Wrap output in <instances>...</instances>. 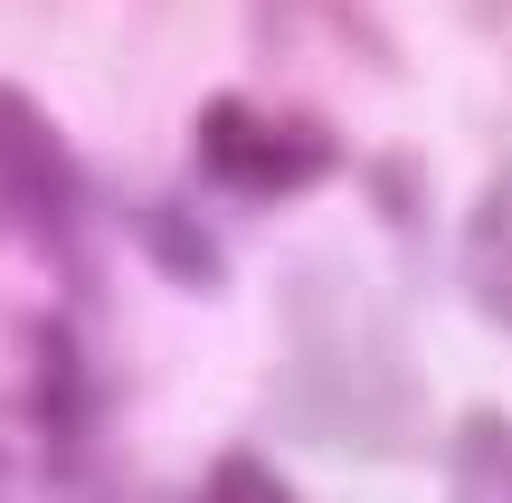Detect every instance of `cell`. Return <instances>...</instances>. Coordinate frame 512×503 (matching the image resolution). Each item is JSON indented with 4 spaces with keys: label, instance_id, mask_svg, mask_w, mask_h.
Returning a JSON list of instances; mask_svg holds the SVG:
<instances>
[{
    "label": "cell",
    "instance_id": "1",
    "mask_svg": "<svg viewBox=\"0 0 512 503\" xmlns=\"http://www.w3.org/2000/svg\"><path fill=\"white\" fill-rule=\"evenodd\" d=\"M275 409L294 437L332 456H408L427 428V380L389 304H370L351 276L285 285V380Z\"/></svg>",
    "mask_w": 512,
    "mask_h": 503
},
{
    "label": "cell",
    "instance_id": "2",
    "mask_svg": "<svg viewBox=\"0 0 512 503\" xmlns=\"http://www.w3.org/2000/svg\"><path fill=\"white\" fill-rule=\"evenodd\" d=\"M190 152L219 190L238 200H304L342 171V133L313 105H275V95H209L200 124H190Z\"/></svg>",
    "mask_w": 512,
    "mask_h": 503
},
{
    "label": "cell",
    "instance_id": "3",
    "mask_svg": "<svg viewBox=\"0 0 512 503\" xmlns=\"http://www.w3.org/2000/svg\"><path fill=\"white\" fill-rule=\"evenodd\" d=\"M0 219L57 257H76V238H86V171L19 86H0Z\"/></svg>",
    "mask_w": 512,
    "mask_h": 503
},
{
    "label": "cell",
    "instance_id": "4",
    "mask_svg": "<svg viewBox=\"0 0 512 503\" xmlns=\"http://www.w3.org/2000/svg\"><path fill=\"white\" fill-rule=\"evenodd\" d=\"M456 285L484 323L512 342V162H494V181L465 200V228H456Z\"/></svg>",
    "mask_w": 512,
    "mask_h": 503
},
{
    "label": "cell",
    "instance_id": "5",
    "mask_svg": "<svg viewBox=\"0 0 512 503\" xmlns=\"http://www.w3.org/2000/svg\"><path fill=\"white\" fill-rule=\"evenodd\" d=\"M446 494L465 503H512V418L503 409H465L446 437Z\"/></svg>",
    "mask_w": 512,
    "mask_h": 503
},
{
    "label": "cell",
    "instance_id": "6",
    "mask_svg": "<svg viewBox=\"0 0 512 503\" xmlns=\"http://www.w3.org/2000/svg\"><path fill=\"white\" fill-rule=\"evenodd\" d=\"M38 418H48V437L57 447H76V437L95 428V380H86V361H76V342L57 333H38Z\"/></svg>",
    "mask_w": 512,
    "mask_h": 503
},
{
    "label": "cell",
    "instance_id": "7",
    "mask_svg": "<svg viewBox=\"0 0 512 503\" xmlns=\"http://www.w3.org/2000/svg\"><path fill=\"white\" fill-rule=\"evenodd\" d=\"M143 247H152V266H162L171 285H190V295H219L228 285V257L209 247V228L181 219V209H143Z\"/></svg>",
    "mask_w": 512,
    "mask_h": 503
},
{
    "label": "cell",
    "instance_id": "8",
    "mask_svg": "<svg viewBox=\"0 0 512 503\" xmlns=\"http://www.w3.org/2000/svg\"><path fill=\"white\" fill-rule=\"evenodd\" d=\"M256 10H266V29H294V19H304V29H332L351 57H370V67H399V48H389V29L370 19V0H256Z\"/></svg>",
    "mask_w": 512,
    "mask_h": 503
},
{
    "label": "cell",
    "instance_id": "9",
    "mask_svg": "<svg viewBox=\"0 0 512 503\" xmlns=\"http://www.w3.org/2000/svg\"><path fill=\"white\" fill-rule=\"evenodd\" d=\"M370 200H380L399 228H418V200H427V190H418V152H389V162H370Z\"/></svg>",
    "mask_w": 512,
    "mask_h": 503
},
{
    "label": "cell",
    "instance_id": "10",
    "mask_svg": "<svg viewBox=\"0 0 512 503\" xmlns=\"http://www.w3.org/2000/svg\"><path fill=\"white\" fill-rule=\"evenodd\" d=\"M209 494H247V503H285L294 485H285V475H266V466H256V456H219V466H209Z\"/></svg>",
    "mask_w": 512,
    "mask_h": 503
},
{
    "label": "cell",
    "instance_id": "11",
    "mask_svg": "<svg viewBox=\"0 0 512 503\" xmlns=\"http://www.w3.org/2000/svg\"><path fill=\"white\" fill-rule=\"evenodd\" d=\"M465 10H475V29L494 38V48L512 57V0H465Z\"/></svg>",
    "mask_w": 512,
    "mask_h": 503
},
{
    "label": "cell",
    "instance_id": "12",
    "mask_svg": "<svg viewBox=\"0 0 512 503\" xmlns=\"http://www.w3.org/2000/svg\"><path fill=\"white\" fill-rule=\"evenodd\" d=\"M0 475H10V456H0Z\"/></svg>",
    "mask_w": 512,
    "mask_h": 503
}]
</instances>
